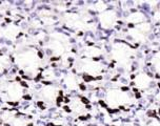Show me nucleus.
I'll return each mask as SVG.
<instances>
[{
	"label": "nucleus",
	"mask_w": 160,
	"mask_h": 126,
	"mask_svg": "<svg viewBox=\"0 0 160 126\" xmlns=\"http://www.w3.org/2000/svg\"><path fill=\"white\" fill-rule=\"evenodd\" d=\"M121 90H123V91H128V87H127V86H124V87H123V86H122V87H121Z\"/></svg>",
	"instance_id": "dca6fc26"
},
{
	"label": "nucleus",
	"mask_w": 160,
	"mask_h": 126,
	"mask_svg": "<svg viewBox=\"0 0 160 126\" xmlns=\"http://www.w3.org/2000/svg\"><path fill=\"white\" fill-rule=\"evenodd\" d=\"M63 109H64V111H65V113H71V111H72V110H71V108L68 107V105H65V106L63 107Z\"/></svg>",
	"instance_id": "0eeeda50"
},
{
	"label": "nucleus",
	"mask_w": 160,
	"mask_h": 126,
	"mask_svg": "<svg viewBox=\"0 0 160 126\" xmlns=\"http://www.w3.org/2000/svg\"><path fill=\"white\" fill-rule=\"evenodd\" d=\"M140 97H141V94H140V93H138V91H137V93H136V98H137V99H139Z\"/></svg>",
	"instance_id": "2eb2a0df"
},
{
	"label": "nucleus",
	"mask_w": 160,
	"mask_h": 126,
	"mask_svg": "<svg viewBox=\"0 0 160 126\" xmlns=\"http://www.w3.org/2000/svg\"><path fill=\"white\" fill-rule=\"evenodd\" d=\"M23 99H24V100H31V99H32V97L28 96V94H24V96H23Z\"/></svg>",
	"instance_id": "9d476101"
},
{
	"label": "nucleus",
	"mask_w": 160,
	"mask_h": 126,
	"mask_svg": "<svg viewBox=\"0 0 160 126\" xmlns=\"http://www.w3.org/2000/svg\"><path fill=\"white\" fill-rule=\"evenodd\" d=\"M99 104L102 105V106H104V107H107V104H105V103L102 101V100H100V101H99Z\"/></svg>",
	"instance_id": "ddd939ff"
},
{
	"label": "nucleus",
	"mask_w": 160,
	"mask_h": 126,
	"mask_svg": "<svg viewBox=\"0 0 160 126\" xmlns=\"http://www.w3.org/2000/svg\"><path fill=\"white\" fill-rule=\"evenodd\" d=\"M59 59H60V57H51V61H52V62L58 61Z\"/></svg>",
	"instance_id": "6e6552de"
},
{
	"label": "nucleus",
	"mask_w": 160,
	"mask_h": 126,
	"mask_svg": "<svg viewBox=\"0 0 160 126\" xmlns=\"http://www.w3.org/2000/svg\"><path fill=\"white\" fill-rule=\"evenodd\" d=\"M119 108H120V109H121V110H124V109H125L124 106H119Z\"/></svg>",
	"instance_id": "4be33fe9"
},
{
	"label": "nucleus",
	"mask_w": 160,
	"mask_h": 126,
	"mask_svg": "<svg viewBox=\"0 0 160 126\" xmlns=\"http://www.w3.org/2000/svg\"><path fill=\"white\" fill-rule=\"evenodd\" d=\"M156 78H158V79L160 78V75H159V74H156Z\"/></svg>",
	"instance_id": "393cba45"
},
{
	"label": "nucleus",
	"mask_w": 160,
	"mask_h": 126,
	"mask_svg": "<svg viewBox=\"0 0 160 126\" xmlns=\"http://www.w3.org/2000/svg\"><path fill=\"white\" fill-rule=\"evenodd\" d=\"M28 126H33V123H30V124H28Z\"/></svg>",
	"instance_id": "bb28decb"
},
{
	"label": "nucleus",
	"mask_w": 160,
	"mask_h": 126,
	"mask_svg": "<svg viewBox=\"0 0 160 126\" xmlns=\"http://www.w3.org/2000/svg\"><path fill=\"white\" fill-rule=\"evenodd\" d=\"M64 103H70V99L68 98H64V101H63Z\"/></svg>",
	"instance_id": "a211bd4d"
},
{
	"label": "nucleus",
	"mask_w": 160,
	"mask_h": 126,
	"mask_svg": "<svg viewBox=\"0 0 160 126\" xmlns=\"http://www.w3.org/2000/svg\"><path fill=\"white\" fill-rule=\"evenodd\" d=\"M128 27H130V28H131V27L133 28V27H134V24H133V23H128Z\"/></svg>",
	"instance_id": "6ab92c4d"
},
{
	"label": "nucleus",
	"mask_w": 160,
	"mask_h": 126,
	"mask_svg": "<svg viewBox=\"0 0 160 126\" xmlns=\"http://www.w3.org/2000/svg\"><path fill=\"white\" fill-rule=\"evenodd\" d=\"M15 79H16V81H20V80H21V78H20V77H18V76H17Z\"/></svg>",
	"instance_id": "412c9836"
},
{
	"label": "nucleus",
	"mask_w": 160,
	"mask_h": 126,
	"mask_svg": "<svg viewBox=\"0 0 160 126\" xmlns=\"http://www.w3.org/2000/svg\"><path fill=\"white\" fill-rule=\"evenodd\" d=\"M83 80L85 82H90V81H93V80H95V78H93L92 76L88 75V74H84L83 75Z\"/></svg>",
	"instance_id": "f257e3e1"
},
{
	"label": "nucleus",
	"mask_w": 160,
	"mask_h": 126,
	"mask_svg": "<svg viewBox=\"0 0 160 126\" xmlns=\"http://www.w3.org/2000/svg\"><path fill=\"white\" fill-rule=\"evenodd\" d=\"M59 97H62V98H63V91L62 90H59Z\"/></svg>",
	"instance_id": "f3484780"
},
{
	"label": "nucleus",
	"mask_w": 160,
	"mask_h": 126,
	"mask_svg": "<svg viewBox=\"0 0 160 126\" xmlns=\"http://www.w3.org/2000/svg\"><path fill=\"white\" fill-rule=\"evenodd\" d=\"M79 120H80V121H85V120H88V118H87V117H84V116H80Z\"/></svg>",
	"instance_id": "9b49d317"
},
{
	"label": "nucleus",
	"mask_w": 160,
	"mask_h": 126,
	"mask_svg": "<svg viewBox=\"0 0 160 126\" xmlns=\"http://www.w3.org/2000/svg\"><path fill=\"white\" fill-rule=\"evenodd\" d=\"M131 79H135V75H132V76H131Z\"/></svg>",
	"instance_id": "a878e982"
},
{
	"label": "nucleus",
	"mask_w": 160,
	"mask_h": 126,
	"mask_svg": "<svg viewBox=\"0 0 160 126\" xmlns=\"http://www.w3.org/2000/svg\"><path fill=\"white\" fill-rule=\"evenodd\" d=\"M42 83H43L44 85H51V82L50 81H42Z\"/></svg>",
	"instance_id": "4468645a"
},
{
	"label": "nucleus",
	"mask_w": 160,
	"mask_h": 126,
	"mask_svg": "<svg viewBox=\"0 0 160 126\" xmlns=\"http://www.w3.org/2000/svg\"><path fill=\"white\" fill-rule=\"evenodd\" d=\"M85 107H87L88 109H91V108H92V107H91V105H87V106H85Z\"/></svg>",
	"instance_id": "5701e85b"
},
{
	"label": "nucleus",
	"mask_w": 160,
	"mask_h": 126,
	"mask_svg": "<svg viewBox=\"0 0 160 126\" xmlns=\"http://www.w3.org/2000/svg\"><path fill=\"white\" fill-rule=\"evenodd\" d=\"M114 126H115V125H114Z\"/></svg>",
	"instance_id": "c756f323"
},
{
	"label": "nucleus",
	"mask_w": 160,
	"mask_h": 126,
	"mask_svg": "<svg viewBox=\"0 0 160 126\" xmlns=\"http://www.w3.org/2000/svg\"><path fill=\"white\" fill-rule=\"evenodd\" d=\"M20 84H21V86L22 87H28V83L27 82H25V81H21V82H20Z\"/></svg>",
	"instance_id": "423d86ee"
},
{
	"label": "nucleus",
	"mask_w": 160,
	"mask_h": 126,
	"mask_svg": "<svg viewBox=\"0 0 160 126\" xmlns=\"http://www.w3.org/2000/svg\"><path fill=\"white\" fill-rule=\"evenodd\" d=\"M37 105L41 107V109H42V110H44V109H45V107L43 106V101H38V102H37Z\"/></svg>",
	"instance_id": "20e7f679"
},
{
	"label": "nucleus",
	"mask_w": 160,
	"mask_h": 126,
	"mask_svg": "<svg viewBox=\"0 0 160 126\" xmlns=\"http://www.w3.org/2000/svg\"><path fill=\"white\" fill-rule=\"evenodd\" d=\"M64 101V98H62V97H57L56 99V102H57V106H60V104H61V102Z\"/></svg>",
	"instance_id": "f03ea898"
},
{
	"label": "nucleus",
	"mask_w": 160,
	"mask_h": 126,
	"mask_svg": "<svg viewBox=\"0 0 160 126\" xmlns=\"http://www.w3.org/2000/svg\"><path fill=\"white\" fill-rule=\"evenodd\" d=\"M81 102L83 103V104H85V105L90 104V100H88V98H85V97H81Z\"/></svg>",
	"instance_id": "7ed1b4c3"
},
{
	"label": "nucleus",
	"mask_w": 160,
	"mask_h": 126,
	"mask_svg": "<svg viewBox=\"0 0 160 126\" xmlns=\"http://www.w3.org/2000/svg\"><path fill=\"white\" fill-rule=\"evenodd\" d=\"M5 21H7V22H8V23H10V22L12 21V20H11L10 18H5Z\"/></svg>",
	"instance_id": "aec40b11"
},
{
	"label": "nucleus",
	"mask_w": 160,
	"mask_h": 126,
	"mask_svg": "<svg viewBox=\"0 0 160 126\" xmlns=\"http://www.w3.org/2000/svg\"><path fill=\"white\" fill-rule=\"evenodd\" d=\"M4 126H11L10 124H8V123H7V124H4Z\"/></svg>",
	"instance_id": "cd10ccee"
},
{
	"label": "nucleus",
	"mask_w": 160,
	"mask_h": 126,
	"mask_svg": "<svg viewBox=\"0 0 160 126\" xmlns=\"http://www.w3.org/2000/svg\"><path fill=\"white\" fill-rule=\"evenodd\" d=\"M159 114H160V109H159Z\"/></svg>",
	"instance_id": "c85d7f7f"
},
{
	"label": "nucleus",
	"mask_w": 160,
	"mask_h": 126,
	"mask_svg": "<svg viewBox=\"0 0 160 126\" xmlns=\"http://www.w3.org/2000/svg\"><path fill=\"white\" fill-rule=\"evenodd\" d=\"M38 57H39L40 59L43 58V54H42V51H38Z\"/></svg>",
	"instance_id": "f8f14e48"
},
{
	"label": "nucleus",
	"mask_w": 160,
	"mask_h": 126,
	"mask_svg": "<svg viewBox=\"0 0 160 126\" xmlns=\"http://www.w3.org/2000/svg\"><path fill=\"white\" fill-rule=\"evenodd\" d=\"M94 43H93V42H88V45H93Z\"/></svg>",
	"instance_id": "b1692460"
},
{
	"label": "nucleus",
	"mask_w": 160,
	"mask_h": 126,
	"mask_svg": "<svg viewBox=\"0 0 160 126\" xmlns=\"http://www.w3.org/2000/svg\"><path fill=\"white\" fill-rule=\"evenodd\" d=\"M41 78H42V75H41V74H39V75H38V76H37V77H36V78H35V81H36V82H38V81H39V80H40V79H41Z\"/></svg>",
	"instance_id": "1a4fd4ad"
},
{
	"label": "nucleus",
	"mask_w": 160,
	"mask_h": 126,
	"mask_svg": "<svg viewBox=\"0 0 160 126\" xmlns=\"http://www.w3.org/2000/svg\"><path fill=\"white\" fill-rule=\"evenodd\" d=\"M79 88L81 90H87V87H85V85L83 84V83H80V84H79Z\"/></svg>",
	"instance_id": "39448f33"
}]
</instances>
